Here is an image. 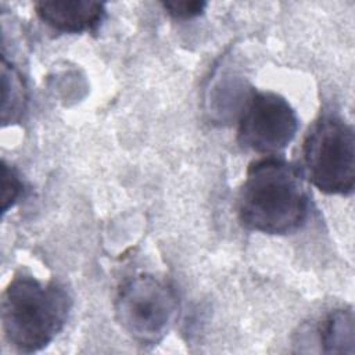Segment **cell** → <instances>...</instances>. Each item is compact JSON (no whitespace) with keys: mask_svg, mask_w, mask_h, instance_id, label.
Masks as SVG:
<instances>
[{"mask_svg":"<svg viewBox=\"0 0 355 355\" xmlns=\"http://www.w3.org/2000/svg\"><path fill=\"white\" fill-rule=\"evenodd\" d=\"M304 172L326 194L348 196L355 186V133L336 115L320 116L302 144Z\"/></svg>","mask_w":355,"mask_h":355,"instance_id":"3957f363","label":"cell"},{"mask_svg":"<svg viewBox=\"0 0 355 355\" xmlns=\"http://www.w3.org/2000/svg\"><path fill=\"white\" fill-rule=\"evenodd\" d=\"M71 306L72 300L61 284L15 275L1 297L4 337L21 352H36L62 330Z\"/></svg>","mask_w":355,"mask_h":355,"instance_id":"7a4b0ae2","label":"cell"},{"mask_svg":"<svg viewBox=\"0 0 355 355\" xmlns=\"http://www.w3.org/2000/svg\"><path fill=\"white\" fill-rule=\"evenodd\" d=\"M35 11L46 25L64 33L94 31L105 15L103 3L89 0L37 1Z\"/></svg>","mask_w":355,"mask_h":355,"instance_id":"8992f818","label":"cell"},{"mask_svg":"<svg viewBox=\"0 0 355 355\" xmlns=\"http://www.w3.org/2000/svg\"><path fill=\"white\" fill-rule=\"evenodd\" d=\"M297 130L298 116L280 94L252 92L244 101L237 128L244 148L273 155L291 143Z\"/></svg>","mask_w":355,"mask_h":355,"instance_id":"5b68a950","label":"cell"},{"mask_svg":"<svg viewBox=\"0 0 355 355\" xmlns=\"http://www.w3.org/2000/svg\"><path fill=\"white\" fill-rule=\"evenodd\" d=\"M320 345L326 352H352L354 345V315L351 309H336L319 329Z\"/></svg>","mask_w":355,"mask_h":355,"instance_id":"52a82bcc","label":"cell"},{"mask_svg":"<svg viewBox=\"0 0 355 355\" xmlns=\"http://www.w3.org/2000/svg\"><path fill=\"white\" fill-rule=\"evenodd\" d=\"M311 212L304 172L294 164L268 155L252 161L237 196L241 225L265 234H290Z\"/></svg>","mask_w":355,"mask_h":355,"instance_id":"6da1fadb","label":"cell"},{"mask_svg":"<svg viewBox=\"0 0 355 355\" xmlns=\"http://www.w3.org/2000/svg\"><path fill=\"white\" fill-rule=\"evenodd\" d=\"M1 182H3V194H1V211L6 212L10 207L14 205L17 198L22 193V182L17 172L3 161L1 166Z\"/></svg>","mask_w":355,"mask_h":355,"instance_id":"9c48e42d","label":"cell"},{"mask_svg":"<svg viewBox=\"0 0 355 355\" xmlns=\"http://www.w3.org/2000/svg\"><path fill=\"white\" fill-rule=\"evenodd\" d=\"M162 7L176 19H190L200 15L207 7V3L198 0H172L164 1Z\"/></svg>","mask_w":355,"mask_h":355,"instance_id":"30bf717a","label":"cell"},{"mask_svg":"<svg viewBox=\"0 0 355 355\" xmlns=\"http://www.w3.org/2000/svg\"><path fill=\"white\" fill-rule=\"evenodd\" d=\"M3 73V122H17L26 105V89L21 73L6 60L1 67Z\"/></svg>","mask_w":355,"mask_h":355,"instance_id":"ba28073f","label":"cell"},{"mask_svg":"<svg viewBox=\"0 0 355 355\" xmlns=\"http://www.w3.org/2000/svg\"><path fill=\"white\" fill-rule=\"evenodd\" d=\"M114 306L118 324L130 338L141 345H155L173 326L179 298L165 280L137 275L121 286Z\"/></svg>","mask_w":355,"mask_h":355,"instance_id":"277c9868","label":"cell"}]
</instances>
